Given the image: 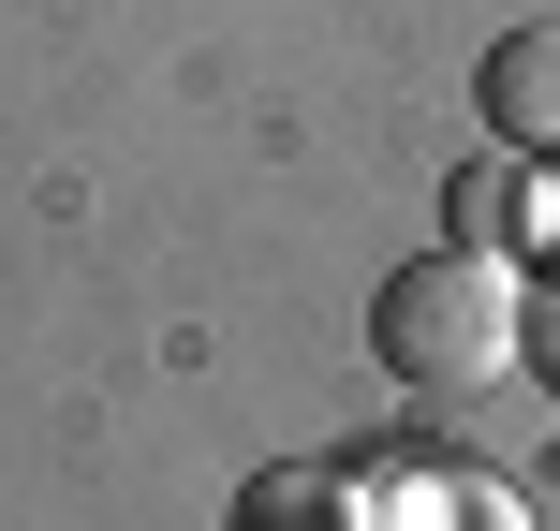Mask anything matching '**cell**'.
<instances>
[{"mask_svg": "<svg viewBox=\"0 0 560 531\" xmlns=\"http://www.w3.org/2000/svg\"><path fill=\"white\" fill-rule=\"evenodd\" d=\"M516 266L502 252H413L384 280V310H369V339H384V369L413 399H487L516 369Z\"/></svg>", "mask_w": 560, "mask_h": 531, "instance_id": "obj_1", "label": "cell"}, {"mask_svg": "<svg viewBox=\"0 0 560 531\" xmlns=\"http://www.w3.org/2000/svg\"><path fill=\"white\" fill-rule=\"evenodd\" d=\"M516 355H532V384L560 399V266L532 280V310H516Z\"/></svg>", "mask_w": 560, "mask_h": 531, "instance_id": "obj_4", "label": "cell"}, {"mask_svg": "<svg viewBox=\"0 0 560 531\" xmlns=\"http://www.w3.org/2000/svg\"><path fill=\"white\" fill-rule=\"evenodd\" d=\"M472 104H487V134H502V148H560V15H532V30L487 45Z\"/></svg>", "mask_w": 560, "mask_h": 531, "instance_id": "obj_2", "label": "cell"}, {"mask_svg": "<svg viewBox=\"0 0 560 531\" xmlns=\"http://www.w3.org/2000/svg\"><path fill=\"white\" fill-rule=\"evenodd\" d=\"M502 222H516V163H472L457 177V252H487Z\"/></svg>", "mask_w": 560, "mask_h": 531, "instance_id": "obj_3", "label": "cell"}]
</instances>
